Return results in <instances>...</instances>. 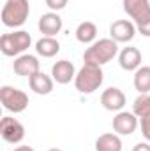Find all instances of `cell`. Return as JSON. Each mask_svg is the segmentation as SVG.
Wrapping results in <instances>:
<instances>
[{"label":"cell","instance_id":"cell-1","mask_svg":"<svg viewBox=\"0 0 150 151\" xmlns=\"http://www.w3.org/2000/svg\"><path fill=\"white\" fill-rule=\"evenodd\" d=\"M118 53V42H115L111 37L99 39L94 44H90V47H87V51L83 53V62L103 67L110 63Z\"/></svg>","mask_w":150,"mask_h":151},{"label":"cell","instance_id":"cell-2","mask_svg":"<svg viewBox=\"0 0 150 151\" xmlns=\"http://www.w3.org/2000/svg\"><path fill=\"white\" fill-rule=\"evenodd\" d=\"M104 81V72L99 65H92V63H85L74 77V88L83 93V95H90L94 91H97L103 86Z\"/></svg>","mask_w":150,"mask_h":151},{"label":"cell","instance_id":"cell-3","mask_svg":"<svg viewBox=\"0 0 150 151\" xmlns=\"http://www.w3.org/2000/svg\"><path fill=\"white\" fill-rule=\"evenodd\" d=\"M30 14L28 0H5L2 7V23L9 28H18L25 25Z\"/></svg>","mask_w":150,"mask_h":151},{"label":"cell","instance_id":"cell-4","mask_svg":"<svg viewBox=\"0 0 150 151\" xmlns=\"http://www.w3.org/2000/svg\"><path fill=\"white\" fill-rule=\"evenodd\" d=\"M32 46V37L25 30H16L11 34H4L0 37V51L4 56H20Z\"/></svg>","mask_w":150,"mask_h":151},{"label":"cell","instance_id":"cell-5","mask_svg":"<svg viewBox=\"0 0 150 151\" xmlns=\"http://www.w3.org/2000/svg\"><path fill=\"white\" fill-rule=\"evenodd\" d=\"M0 102H2L5 111L18 114L23 113L28 107V95L23 90H18L14 86L5 84L0 88Z\"/></svg>","mask_w":150,"mask_h":151},{"label":"cell","instance_id":"cell-6","mask_svg":"<svg viewBox=\"0 0 150 151\" xmlns=\"http://www.w3.org/2000/svg\"><path fill=\"white\" fill-rule=\"evenodd\" d=\"M0 135L9 144H20L25 139V127L16 118L4 116L0 121Z\"/></svg>","mask_w":150,"mask_h":151},{"label":"cell","instance_id":"cell-7","mask_svg":"<svg viewBox=\"0 0 150 151\" xmlns=\"http://www.w3.org/2000/svg\"><path fill=\"white\" fill-rule=\"evenodd\" d=\"M12 70L14 74L21 76V77H32L34 74L41 72V62L36 55H20L14 58L12 62Z\"/></svg>","mask_w":150,"mask_h":151},{"label":"cell","instance_id":"cell-8","mask_svg":"<svg viewBox=\"0 0 150 151\" xmlns=\"http://www.w3.org/2000/svg\"><path fill=\"white\" fill-rule=\"evenodd\" d=\"M127 99H125V93L117 88V86H111V88H106L103 93H101V104L106 111H113V113H120L125 106Z\"/></svg>","mask_w":150,"mask_h":151},{"label":"cell","instance_id":"cell-9","mask_svg":"<svg viewBox=\"0 0 150 151\" xmlns=\"http://www.w3.org/2000/svg\"><path fill=\"white\" fill-rule=\"evenodd\" d=\"M138 128V116L129 111H120L113 118V130L118 135H131Z\"/></svg>","mask_w":150,"mask_h":151},{"label":"cell","instance_id":"cell-10","mask_svg":"<svg viewBox=\"0 0 150 151\" xmlns=\"http://www.w3.org/2000/svg\"><path fill=\"white\" fill-rule=\"evenodd\" d=\"M136 25L129 19H117L110 27V37L115 42H131L136 35Z\"/></svg>","mask_w":150,"mask_h":151},{"label":"cell","instance_id":"cell-11","mask_svg":"<svg viewBox=\"0 0 150 151\" xmlns=\"http://www.w3.org/2000/svg\"><path fill=\"white\" fill-rule=\"evenodd\" d=\"M141 60H143L141 51L138 47H133V46H127L118 53V63L127 72H136L141 67Z\"/></svg>","mask_w":150,"mask_h":151},{"label":"cell","instance_id":"cell-12","mask_svg":"<svg viewBox=\"0 0 150 151\" xmlns=\"http://www.w3.org/2000/svg\"><path fill=\"white\" fill-rule=\"evenodd\" d=\"M37 27H39V32L44 37H55L57 34H60V30L64 27V21L57 12L51 11V12H46V14H42L39 18Z\"/></svg>","mask_w":150,"mask_h":151},{"label":"cell","instance_id":"cell-13","mask_svg":"<svg viewBox=\"0 0 150 151\" xmlns=\"http://www.w3.org/2000/svg\"><path fill=\"white\" fill-rule=\"evenodd\" d=\"M124 11L125 14L136 23L143 21L150 14V0H124Z\"/></svg>","mask_w":150,"mask_h":151},{"label":"cell","instance_id":"cell-14","mask_svg":"<svg viewBox=\"0 0 150 151\" xmlns=\"http://www.w3.org/2000/svg\"><path fill=\"white\" fill-rule=\"evenodd\" d=\"M51 77L58 84H67V83L74 81L76 69H74V65H73V62H69V60H58L51 67Z\"/></svg>","mask_w":150,"mask_h":151},{"label":"cell","instance_id":"cell-15","mask_svg":"<svg viewBox=\"0 0 150 151\" xmlns=\"http://www.w3.org/2000/svg\"><path fill=\"white\" fill-rule=\"evenodd\" d=\"M28 86L34 93L37 95H50L53 91V86H55V81L53 77H50L44 72H37L32 77H28Z\"/></svg>","mask_w":150,"mask_h":151},{"label":"cell","instance_id":"cell-16","mask_svg":"<svg viewBox=\"0 0 150 151\" xmlns=\"http://www.w3.org/2000/svg\"><path fill=\"white\" fill-rule=\"evenodd\" d=\"M60 51V42L55 37H41L36 42V53L42 58H53Z\"/></svg>","mask_w":150,"mask_h":151},{"label":"cell","instance_id":"cell-17","mask_svg":"<svg viewBox=\"0 0 150 151\" xmlns=\"http://www.w3.org/2000/svg\"><path fill=\"white\" fill-rule=\"evenodd\" d=\"M76 40L81 44H94L97 39V25L92 21H83L76 27Z\"/></svg>","mask_w":150,"mask_h":151},{"label":"cell","instance_id":"cell-18","mask_svg":"<svg viewBox=\"0 0 150 151\" xmlns=\"http://www.w3.org/2000/svg\"><path fill=\"white\" fill-rule=\"evenodd\" d=\"M95 151H122V139L118 134H103L95 139Z\"/></svg>","mask_w":150,"mask_h":151},{"label":"cell","instance_id":"cell-19","mask_svg":"<svg viewBox=\"0 0 150 151\" xmlns=\"http://www.w3.org/2000/svg\"><path fill=\"white\" fill-rule=\"evenodd\" d=\"M133 84H134V90L138 93H150V67L149 65H141L134 72Z\"/></svg>","mask_w":150,"mask_h":151},{"label":"cell","instance_id":"cell-20","mask_svg":"<svg viewBox=\"0 0 150 151\" xmlns=\"http://www.w3.org/2000/svg\"><path fill=\"white\" fill-rule=\"evenodd\" d=\"M133 113L136 114L138 118L149 116L150 114V95L149 93H140L133 104Z\"/></svg>","mask_w":150,"mask_h":151},{"label":"cell","instance_id":"cell-21","mask_svg":"<svg viewBox=\"0 0 150 151\" xmlns=\"http://www.w3.org/2000/svg\"><path fill=\"white\" fill-rule=\"evenodd\" d=\"M136 30L143 35V37H150V14L140 23H136Z\"/></svg>","mask_w":150,"mask_h":151},{"label":"cell","instance_id":"cell-22","mask_svg":"<svg viewBox=\"0 0 150 151\" xmlns=\"http://www.w3.org/2000/svg\"><path fill=\"white\" fill-rule=\"evenodd\" d=\"M44 2H46V5H48L53 12H58V11L66 9V5H67L69 0H44Z\"/></svg>","mask_w":150,"mask_h":151},{"label":"cell","instance_id":"cell-23","mask_svg":"<svg viewBox=\"0 0 150 151\" xmlns=\"http://www.w3.org/2000/svg\"><path fill=\"white\" fill-rule=\"evenodd\" d=\"M140 123H141V134H143V137L150 142V114L140 118Z\"/></svg>","mask_w":150,"mask_h":151},{"label":"cell","instance_id":"cell-24","mask_svg":"<svg viewBox=\"0 0 150 151\" xmlns=\"http://www.w3.org/2000/svg\"><path fill=\"white\" fill-rule=\"evenodd\" d=\"M133 151H150V144L149 142H138V144L133 148Z\"/></svg>","mask_w":150,"mask_h":151},{"label":"cell","instance_id":"cell-25","mask_svg":"<svg viewBox=\"0 0 150 151\" xmlns=\"http://www.w3.org/2000/svg\"><path fill=\"white\" fill-rule=\"evenodd\" d=\"M12 151H34V148H30V146H18Z\"/></svg>","mask_w":150,"mask_h":151},{"label":"cell","instance_id":"cell-26","mask_svg":"<svg viewBox=\"0 0 150 151\" xmlns=\"http://www.w3.org/2000/svg\"><path fill=\"white\" fill-rule=\"evenodd\" d=\"M48 151H62V150H58V148H51V150H48Z\"/></svg>","mask_w":150,"mask_h":151}]
</instances>
